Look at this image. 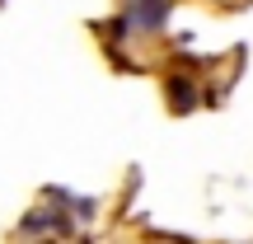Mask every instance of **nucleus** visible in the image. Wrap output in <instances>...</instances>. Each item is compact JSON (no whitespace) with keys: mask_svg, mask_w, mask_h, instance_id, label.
Returning a JSON list of instances; mask_svg holds the SVG:
<instances>
[{"mask_svg":"<svg viewBox=\"0 0 253 244\" xmlns=\"http://www.w3.org/2000/svg\"><path fill=\"white\" fill-rule=\"evenodd\" d=\"M126 19H131L136 28H164V19H169V0H136L131 9H126Z\"/></svg>","mask_w":253,"mask_h":244,"instance_id":"1","label":"nucleus"},{"mask_svg":"<svg viewBox=\"0 0 253 244\" xmlns=\"http://www.w3.org/2000/svg\"><path fill=\"white\" fill-rule=\"evenodd\" d=\"M169 94H173V108H183V113H188L192 103H197V99H192V94H197V90H192L188 80H169Z\"/></svg>","mask_w":253,"mask_h":244,"instance_id":"2","label":"nucleus"}]
</instances>
